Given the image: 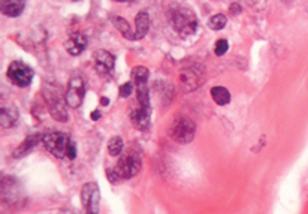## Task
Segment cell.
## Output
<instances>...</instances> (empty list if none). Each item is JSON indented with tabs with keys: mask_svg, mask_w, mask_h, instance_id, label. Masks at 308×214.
<instances>
[{
	"mask_svg": "<svg viewBox=\"0 0 308 214\" xmlns=\"http://www.w3.org/2000/svg\"><path fill=\"white\" fill-rule=\"evenodd\" d=\"M226 23H227L226 15H223V14H216V15H213V17L210 18L208 27H210L211 30H221V29L226 27Z\"/></svg>",
	"mask_w": 308,
	"mask_h": 214,
	"instance_id": "19",
	"label": "cell"
},
{
	"mask_svg": "<svg viewBox=\"0 0 308 214\" xmlns=\"http://www.w3.org/2000/svg\"><path fill=\"white\" fill-rule=\"evenodd\" d=\"M114 65H115V57L105 51V49H97L94 52V66L97 72L100 73H110L114 69Z\"/></svg>",
	"mask_w": 308,
	"mask_h": 214,
	"instance_id": "10",
	"label": "cell"
},
{
	"mask_svg": "<svg viewBox=\"0 0 308 214\" xmlns=\"http://www.w3.org/2000/svg\"><path fill=\"white\" fill-rule=\"evenodd\" d=\"M114 24H115V27L121 32V35L124 36V38H127V39H131L133 41L135 39V36H133L132 30H131V25L127 24V21L124 20V18H120V17H115L114 20Z\"/></svg>",
	"mask_w": 308,
	"mask_h": 214,
	"instance_id": "18",
	"label": "cell"
},
{
	"mask_svg": "<svg viewBox=\"0 0 308 214\" xmlns=\"http://www.w3.org/2000/svg\"><path fill=\"white\" fill-rule=\"evenodd\" d=\"M25 8V2L22 0H11V2H2V11L6 17L15 18L18 15H21L22 11Z\"/></svg>",
	"mask_w": 308,
	"mask_h": 214,
	"instance_id": "14",
	"label": "cell"
},
{
	"mask_svg": "<svg viewBox=\"0 0 308 214\" xmlns=\"http://www.w3.org/2000/svg\"><path fill=\"white\" fill-rule=\"evenodd\" d=\"M42 93H44L45 103L48 106V111L54 117V120H57L60 123L67 121L69 120V114H67L66 110V99L62 97V95L59 93V90L54 89V87H51V86H45Z\"/></svg>",
	"mask_w": 308,
	"mask_h": 214,
	"instance_id": "3",
	"label": "cell"
},
{
	"mask_svg": "<svg viewBox=\"0 0 308 214\" xmlns=\"http://www.w3.org/2000/svg\"><path fill=\"white\" fill-rule=\"evenodd\" d=\"M171 23L181 36L193 35L198 29V18L195 17L192 9H187V8L172 9L171 11Z\"/></svg>",
	"mask_w": 308,
	"mask_h": 214,
	"instance_id": "4",
	"label": "cell"
},
{
	"mask_svg": "<svg viewBox=\"0 0 308 214\" xmlns=\"http://www.w3.org/2000/svg\"><path fill=\"white\" fill-rule=\"evenodd\" d=\"M229 49V44H227V41L226 39H219L217 42H216V47H214V52H216V56H224L226 54V51Z\"/></svg>",
	"mask_w": 308,
	"mask_h": 214,
	"instance_id": "21",
	"label": "cell"
},
{
	"mask_svg": "<svg viewBox=\"0 0 308 214\" xmlns=\"http://www.w3.org/2000/svg\"><path fill=\"white\" fill-rule=\"evenodd\" d=\"M81 199L86 207V214H99L100 208V192L96 183L84 184L81 192Z\"/></svg>",
	"mask_w": 308,
	"mask_h": 214,
	"instance_id": "9",
	"label": "cell"
},
{
	"mask_svg": "<svg viewBox=\"0 0 308 214\" xmlns=\"http://www.w3.org/2000/svg\"><path fill=\"white\" fill-rule=\"evenodd\" d=\"M99 117H100V113H99V111H93V113H91V120L96 121V120H99Z\"/></svg>",
	"mask_w": 308,
	"mask_h": 214,
	"instance_id": "23",
	"label": "cell"
},
{
	"mask_svg": "<svg viewBox=\"0 0 308 214\" xmlns=\"http://www.w3.org/2000/svg\"><path fill=\"white\" fill-rule=\"evenodd\" d=\"M18 120V113L14 106H2V127H11Z\"/></svg>",
	"mask_w": 308,
	"mask_h": 214,
	"instance_id": "16",
	"label": "cell"
},
{
	"mask_svg": "<svg viewBox=\"0 0 308 214\" xmlns=\"http://www.w3.org/2000/svg\"><path fill=\"white\" fill-rule=\"evenodd\" d=\"M100 102L104 103V105H108V99L107 97H104V99H100Z\"/></svg>",
	"mask_w": 308,
	"mask_h": 214,
	"instance_id": "24",
	"label": "cell"
},
{
	"mask_svg": "<svg viewBox=\"0 0 308 214\" xmlns=\"http://www.w3.org/2000/svg\"><path fill=\"white\" fill-rule=\"evenodd\" d=\"M211 97H213V100L217 103V105H227L229 102H230V93H229V90L227 89H224V87H221V86H216V87H213L211 89Z\"/></svg>",
	"mask_w": 308,
	"mask_h": 214,
	"instance_id": "17",
	"label": "cell"
},
{
	"mask_svg": "<svg viewBox=\"0 0 308 214\" xmlns=\"http://www.w3.org/2000/svg\"><path fill=\"white\" fill-rule=\"evenodd\" d=\"M44 137H41V135H32V137H27L24 141H22V144L14 151V157H22V156H25L29 151H32L36 145H38V143L42 140Z\"/></svg>",
	"mask_w": 308,
	"mask_h": 214,
	"instance_id": "15",
	"label": "cell"
},
{
	"mask_svg": "<svg viewBox=\"0 0 308 214\" xmlns=\"http://www.w3.org/2000/svg\"><path fill=\"white\" fill-rule=\"evenodd\" d=\"M45 148L59 159H75L76 157V148L75 143L62 132H49L42 138Z\"/></svg>",
	"mask_w": 308,
	"mask_h": 214,
	"instance_id": "1",
	"label": "cell"
},
{
	"mask_svg": "<svg viewBox=\"0 0 308 214\" xmlns=\"http://www.w3.org/2000/svg\"><path fill=\"white\" fill-rule=\"evenodd\" d=\"M87 45V39L83 33L72 35L66 42V51L70 56H80Z\"/></svg>",
	"mask_w": 308,
	"mask_h": 214,
	"instance_id": "11",
	"label": "cell"
},
{
	"mask_svg": "<svg viewBox=\"0 0 308 214\" xmlns=\"http://www.w3.org/2000/svg\"><path fill=\"white\" fill-rule=\"evenodd\" d=\"M150 117H151V110L147 108H139L132 113V123L135 127L139 130H147L150 126Z\"/></svg>",
	"mask_w": 308,
	"mask_h": 214,
	"instance_id": "12",
	"label": "cell"
},
{
	"mask_svg": "<svg viewBox=\"0 0 308 214\" xmlns=\"http://www.w3.org/2000/svg\"><path fill=\"white\" fill-rule=\"evenodd\" d=\"M141 169V157L138 153H135L132 150H129L126 154H123L117 164V167L114 169H108V178L111 183H118L123 178H132L135 177Z\"/></svg>",
	"mask_w": 308,
	"mask_h": 214,
	"instance_id": "2",
	"label": "cell"
},
{
	"mask_svg": "<svg viewBox=\"0 0 308 214\" xmlns=\"http://www.w3.org/2000/svg\"><path fill=\"white\" fill-rule=\"evenodd\" d=\"M84 95H86V84H84L83 78L73 76V78L69 81L66 95H65L67 106H69V108H78V106L83 103Z\"/></svg>",
	"mask_w": 308,
	"mask_h": 214,
	"instance_id": "8",
	"label": "cell"
},
{
	"mask_svg": "<svg viewBox=\"0 0 308 214\" xmlns=\"http://www.w3.org/2000/svg\"><path fill=\"white\" fill-rule=\"evenodd\" d=\"M6 73H8V78L18 87L30 86L33 79V69L22 62H12Z\"/></svg>",
	"mask_w": 308,
	"mask_h": 214,
	"instance_id": "7",
	"label": "cell"
},
{
	"mask_svg": "<svg viewBox=\"0 0 308 214\" xmlns=\"http://www.w3.org/2000/svg\"><path fill=\"white\" fill-rule=\"evenodd\" d=\"M196 132V126L189 117L179 116L172 121L171 126V137L178 144H189L193 141Z\"/></svg>",
	"mask_w": 308,
	"mask_h": 214,
	"instance_id": "5",
	"label": "cell"
},
{
	"mask_svg": "<svg viewBox=\"0 0 308 214\" xmlns=\"http://www.w3.org/2000/svg\"><path fill=\"white\" fill-rule=\"evenodd\" d=\"M121 150H123V140L120 137H112L108 141V151L111 156L121 154Z\"/></svg>",
	"mask_w": 308,
	"mask_h": 214,
	"instance_id": "20",
	"label": "cell"
},
{
	"mask_svg": "<svg viewBox=\"0 0 308 214\" xmlns=\"http://www.w3.org/2000/svg\"><path fill=\"white\" fill-rule=\"evenodd\" d=\"M135 23H136V32H135V39H142L148 29H150V17L147 11H141L136 17H135Z\"/></svg>",
	"mask_w": 308,
	"mask_h": 214,
	"instance_id": "13",
	"label": "cell"
},
{
	"mask_svg": "<svg viewBox=\"0 0 308 214\" xmlns=\"http://www.w3.org/2000/svg\"><path fill=\"white\" fill-rule=\"evenodd\" d=\"M133 92V84L132 83H126L123 86H120V97H129Z\"/></svg>",
	"mask_w": 308,
	"mask_h": 214,
	"instance_id": "22",
	"label": "cell"
},
{
	"mask_svg": "<svg viewBox=\"0 0 308 214\" xmlns=\"http://www.w3.org/2000/svg\"><path fill=\"white\" fill-rule=\"evenodd\" d=\"M133 83L136 87V97L141 108L151 110L150 106V95H148V71L144 66H136L132 72Z\"/></svg>",
	"mask_w": 308,
	"mask_h": 214,
	"instance_id": "6",
	"label": "cell"
}]
</instances>
